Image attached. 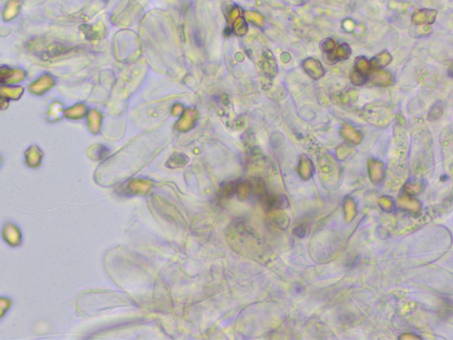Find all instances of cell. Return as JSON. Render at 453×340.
I'll return each mask as SVG.
<instances>
[{"label": "cell", "mask_w": 453, "mask_h": 340, "mask_svg": "<svg viewBox=\"0 0 453 340\" xmlns=\"http://www.w3.org/2000/svg\"><path fill=\"white\" fill-rule=\"evenodd\" d=\"M392 57L388 52H383L377 54L369 61L372 69H381L392 62Z\"/></svg>", "instance_id": "7"}, {"label": "cell", "mask_w": 453, "mask_h": 340, "mask_svg": "<svg viewBox=\"0 0 453 340\" xmlns=\"http://www.w3.org/2000/svg\"><path fill=\"white\" fill-rule=\"evenodd\" d=\"M350 78L351 83H353L354 85H358V86L364 85L368 81L367 75H365V74H363L361 72L356 70V69L351 71Z\"/></svg>", "instance_id": "11"}, {"label": "cell", "mask_w": 453, "mask_h": 340, "mask_svg": "<svg viewBox=\"0 0 453 340\" xmlns=\"http://www.w3.org/2000/svg\"><path fill=\"white\" fill-rule=\"evenodd\" d=\"M392 113L391 111L385 107L374 106L367 107L364 111V117L367 121H370L374 124L378 125L379 122L384 123L391 120Z\"/></svg>", "instance_id": "2"}, {"label": "cell", "mask_w": 453, "mask_h": 340, "mask_svg": "<svg viewBox=\"0 0 453 340\" xmlns=\"http://www.w3.org/2000/svg\"><path fill=\"white\" fill-rule=\"evenodd\" d=\"M303 67L305 72L313 79H320L324 75V69L322 63L314 58H307L303 62Z\"/></svg>", "instance_id": "5"}, {"label": "cell", "mask_w": 453, "mask_h": 340, "mask_svg": "<svg viewBox=\"0 0 453 340\" xmlns=\"http://www.w3.org/2000/svg\"><path fill=\"white\" fill-rule=\"evenodd\" d=\"M367 78L371 83L379 86H390L393 83L392 75L387 71L373 69L367 74Z\"/></svg>", "instance_id": "4"}, {"label": "cell", "mask_w": 453, "mask_h": 340, "mask_svg": "<svg viewBox=\"0 0 453 340\" xmlns=\"http://www.w3.org/2000/svg\"><path fill=\"white\" fill-rule=\"evenodd\" d=\"M12 306V299L9 297H0V321L4 319V316L8 313Z\"/></svg>", "instance_id": "9"}, {"label": "cell", "mask_w": 453, "mask_h": 340, "mask_svg": "<svg viewBox=\"0 0 453 340\" xmlns=\"http://www.w3.org/2000/svg\"><path fill=\"white\" fill-rule=\"evenodd\" d=\"M0 166H1V157H0Z\"/></svg>", "instance_id": "16"}, {"label": "cell", "mask_w": 453, "mask_h": 340, "mask_svg": "<svg viewBox=\"0 0 453 340\" xmlns=\"http://www.w3.org/2000/svg\"><path fill=\"white\" fill-rule=\"evenodd\" d=\"M1 236L4 243L12 248H16L22 245L23 235L21 228L16 224L10 221H7L3 224Z\"/></svg>", "instance_id": "1"}, {"label": "cell", "mask_w": 453, "mask_h": 340, "mask_svg": "<svg viewBox=\"0 0 453 340\" xmlns=\"http://www.w3.org/2000/svg\"><path fill=\"white\" fill-rule=\"evenodd\" d=\"M322 49L326 54H332L336 50V43L331 38H327L322 42Z\"/></svg>", "instance_id": "13"}, {"label": "cell", "mask_w": 453, "mask_h": 340, "mask_svg": "<svg viewBox=\"0 0 453 340\" xmlns=\"http://www.w3.org/2000/svg\"><path fill=\"white\" fill-rule=\"evenodd\" d=\"M355 69L367 75L370 72L371 66L369 61L366 57H358L355 61Z\"/></svg>", "instance_id": "8"}, {"label": "cell", "mask_w": 453, "mask_h": 340, "mask_svg": "<svg viewBox=\"0 0 453 340\" xmlns=\"http://www.w3.org/2000/svg\"><path fill=\"white\" fill-rule=\"evenodd\" d=\"M26 156V164L32 169H36L40 166L41 164L42 157L43 154L41 151L38 149L36 146L31 147L30 149L27 151L25 154Z\"/></svg>", "instance_id": "6"}, {"label": "cell", "mask_w": 453, "mask_h": 340, "mask_svg": "<svg viewBox=\"0 0 453 340\" xmlns=\"http://www.w3.org/2000/svg\"><path fill=\"white\" fill-rule=\"evenodd\" d=\"M443 112H444L443 106L438 103L431 108V110L429 112V118L432 120H437L443 115Z\"/></svg>", "instance_id": "12"}, {"label": "cell", "mask_w": 453, "mask_h": 340, "mask_svg": "<svg viewBox=\"0 0 453 340\" xmlns=\"http://www.w3.org/2000/svg\"><path fill=\"white\" fill-rule=\"evenodd\" d=\"M343 24H346V26H343V28L345 29L346 31L348 32H351L354 30L355 24L354 22L350 20H346L343 22Z\"/></svg>", "instance_id": "15"}, {"label": "cell", "mask_w": 453, "mask_h": 340, "mask_svg": "<svg viewBox=\"0 0 453 340\" xmlns=\"http://www.w3.org/2000/svg\"><path fill=\"white\" fill-rule=\"evenodd\" d=\"M356 97H357V92L353 91V90H350L349 92H344L340 97V100H341V102H343V103H349L350 101L355 100Z\"/></svg>", "instance_id": "14"}, {"label": "cell", "mask_w": 453, "mask_h": 340, "mask_svg": "<svg viewBox=\"0 0 453 340\" xmlns=\"http://www.w3.org/2000/svg\"><path fill=\"white\" fill-rule=\"evenodd\" d=\"M437 11L435 9H420L413 13L412 21L416 25L433 24L437 18Z\"/></svg>", "instance_id": "3"}, {"label": "cell", "mask_w": 453, "mask_h": 340, "mask_svg": "<svg viewBox=\"0 0 453 340\" xmlns=\"http://www.w3.org/2000/svg\"><path fill=\"white\" fill-rule=\"evenodd\" d=\"M350 54H351V49L349 45H347L346 43H342V45H340L336 49L335 55L338 58V60L339 59L344 60V59L350 58Z\"/></svg>", "instance_id": "10"}]
</instances>
